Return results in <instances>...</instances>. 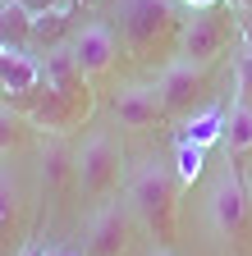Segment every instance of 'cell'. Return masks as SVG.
<instances>
[{"label": "cell", "instance_id": "15", "mask_svg": "<svg viewBox=\"0 0 252 256\" xmlns=\"http://www.w3.org/2000/svg\"><path fill=\"white\" fill-rule=\"evenodd\" d=\"M225 146L234 156H243L252 146V101H247V96H234V106L225 114Z\"/></svg>", "mask_w": 252, "mask_h": 256}, {"label": "cell", "instance_id": "22", "mask_svg": "<svg viewBox=\"0 0 252 256\" xmlns=\"http://www.w3.org/2000/svg\"><path fill=\"white\" fill-rule=\"evenodd\" d=\"M19 5H28L33 14H46V10H74V0H19Z\"/></svg>", "mask_w": 252, "mask_h": 256}, {"label": "cell", "instance_id": "27", "mask_svg": "<svg viewBox=\"0 0 252 256\" xmlns=\"http://www.w3.org/2000/svg\"><path fill=\"white\" fill-rule=\"evenodd\" d=\"M247 192H252V188H247Z\"/></svg>", "mask_w": 252, "mask_h": 256}, {"label": "cell", "instance_id": "3", "mask_svg": "<svg viewBox=\"0 0 252 256\" xmlns=\"http://www.w3.org/2000/svg\"><path fill=\"white\" fill-rule=\"evenodd\" d=\"M119 165H124V156H119V142L106 133V128H97V133H87L83 146L74 151V183L83 197H110V188L119 183Z\"/></svg>", "mask_w": 252, "mask_h": 256}, {"label": "cell", "instance_id": "20", "mask_svg": "<svg viewBox=\"0 0 252 256\" xmlns=\"http://www.w3.org/2000/svg\"><path fill=\"white\" fill-rule=\"evenodd\" d=\"M202 146H193V142H183L179 138V146H174V174H179V183H193L197 174H202Z\"/></svg>", "mask_w": 252, "mask_h": 256}, {"label": "cell", "instance_id": "6", "mask_svg": "<svg viewBox=\"0 0 252 256\" xmlns=\"http://www.w3.org/2000/svg\"><path fill=\"white\" fill-rule=\"evenodd\" d=\"M156 87H161L165 114H193V106L202 101V92H206V64L179 55V60H170L165 69H161Z\"/></svg>", "mask_w": 252, "mask_h": 256}, {"label": "cell", "instance_id": "21", "mask_svg": "<svg viewBox=\"0 0 252 256\" xmlns=\"http://www.w3.org/2000/svg\"><path fill=\"white\" fill-rule=\"evenodd\" d=\"M23 114H19V106H0V151H14L19 142H23Z\"/></svg>", "mask_w": 252, "mask_h": 256}, {"label": "cell", "instance_id": "16", "mask_svg": "<svg viewBox=\"0 0 252 256\" xmlns=\"http://www.w3.org/2000/svg\"><path fill=\"white\" fill-rule=\"evenodd\" d=\"M69 178H74V151H65L60 142L42 146V188L46 192H60Z\"/></svg>", "mask_w": 252, "mask_h": 256}, {"label": "cell", "instance_id": "12", "mask_svg": "<svg viewBox=\"0 0 252 256\" xmlns=\"http://www.w3.org/2000/svg\"><path fill=\"white\" fill-rule=\"evenodd\" d=\"M37 82H42V60L37 55H23L19 46L0 50V92L19 96V92H33Z\"/></svg>", "mask_w": 252, "mask_h": 256}, {"label": "cell", "instance_id": "8", "mask_svg": "<svg viewBox=\"0 0 252 256\" xmlns=\"http://www.w3.org/2000/svg\"><path fill=\"white\" fill-rule=\"evenodd\" d=\"M133 202H106L87 224V256H124L129 247V229H133Z\"/></svg>", "mask_w": 252, "mask_h": 256}, {"label": "cell", "instance_id": "11", "mask_svg": "<svg viewBox=\"0 0 252 256\" xmlns=\"http://www.w3.org/2000/svg\"><path fill=\"white\" fill-rule=\"evenodd\" d=\"M42 78H46L60 96H69V101H74L83 114L92 110V87H87V78H83V69L74 64V55H69V50H46Z\"/></svg>", "mask_w": 252, "mask_h": 256}, {"label": "cell", "instance_id": "13", "mask_svg": "<svg viewBox=\"0 0 252 256\" xmlns=\"http://www.w3.org/2000/svg\"><path fill=\"white\" fill-rule=\"evenodd\" d=\"M74 10H46V14H33V32H28V42L42 46V50H60V42L74 37Z\"/></svg>", "mask_w": 252, "mask_h": 256}, {"label": "cell", "instance_id": "25", "mask_svg": "<svg viewBox=\"0 0 252 256\" xmlns=\"http://www.w3.org/2000/svg\"><path fill=\"white\" fill-rule=\"evenodd\" d=\"M46 256H78V252H69V247H51Z\"/></svg>", "mask_w": 252, "mask_h": 256}, {"label": "cell", "instance_id": "14", "mask_svg": "<svg viewBox=\"0 0 252 256\" xmlns=\"http://www.w3.org/2000/svg\"><path fill=\"white\" fill-rule=\"evenodd\" d=\"M225 114L229 110H220V106H206V110H197V114H188V124H183V142H193V146H215V142H225Z\"/></svg>", "mask_w": 252, "mask_h": 256}, {"label": "cell", "instance_id": "26", "mask_svg": "<svg viewBox=\"0 0 252 256\" xmlns=\"http://www.w3.org/2000/svg\"><path fill=\"white\" fill-rule=\"evenodd\" d=\"M0 50H5V42H0Z\"/></svg>", "mask_w": 252, "mask_h": 256}, {"label": "cell", "instance_id": "18", "mask_svg": "<svg viewBox=\"0 0 252 256\" xmlns=\"http://www.w3.org/2000/svg\"><path fill=\"white\" fill-rule=\"evenodd\" d=\"M14 224H19V178L10 165H0V242L14 238Z\"/></svg>", "mask_w": 252, "mask_h": 256}, {"label": "cell", "instance_id": "10", "mask_svg": "<svg viewBox=\"0 0 252 256\" xmlns=\"http://www.w3.org/2000/svg\"><path fill=\"white\" fill-rule=\"evenodd\" d=\"M110 114H115L124 128H151L156 119L165 114L161 87H156V82H124V87L110 96Z\"/></svg>", "mask_w": 252, "mask_h": 256}, {"label": "cell", "instance_id": "24", "mask_svg": "<svg viewBox=\"0 0 252 256\" xmlns=\"http://www.w3.org/2000/svg\"><path fill=\"white\" fill-rule=\"evenodd\" d=\"M147 256H174V252H170V247H165V242H161V247H151V252H147Z\"/></svg>", "mask_w": 252, "mask_h": 256}, {"label": "cell", "instance_id": "5", "mask_svg": "<svg viewBox=\"0 0 252 256\" xmlns=\"http://www.w3.org/2000/svg\"><path fill=\"white\" fill-rule=\"evenodd\" d=\"M14 106H19V114L33 124V128H42V133H69V128L83 119V110L69 101V96H60L46 78H42L33 92H19Z\"/></svg>", "mask_w": 252, "mask_h": 256}, {"label": "cell", "instance_id": "17", "mask_svg": "<svg viewBox=\"0 0 252 256\" xmlns=\"http://www.w3.org/2000/svg\"><path fill=\"white\" fill-rule=\"evenodd\" d=\"M28 32H33V10L19 5V0H0V42L19 46L28 42Z\"/></svg>", "mask_w": 252, "mask_h": 256}, {"label": "cell", "instance_id": "9", "mask_svg": "<svg viewBox=\"0 0 252 256\" xmlns=\"http://www.w3.org/2000/svg\"><path fill=\"white\" fill-rule=\"evenodd\" d=\"M225 42H229V14H225V5L197 10L193 18H188V28H183V55L197 60V64H211L220 50H225Z\"/></svg>", "mask_w": 252, "mask_h": 256}, {"label": "cell", "instance_id": "23", "mask_svg": "<svg viewBox=\"0 0 252 256\" xmlns=\"http://www.w3.org/2000/svg\"><path fill=\"white\" fill-rule=\"evenodd\" d=\"M183 5L197 14V10H215V5H225V0H183Z\"/></svg>", "mask_w": 252, "mask_h": 256}, {"label": "cell", "instance_id": "7", "mask_svg": "<svg viewBox=\"0 0 252 256\" xmlns=\"http://www.w3.org/2000/svg\"><path fill=\"white\" fill-rule=\"evenodd\" d=\"M69 55L74 64L83 69V78H106L115 69V60H119V37L106 28V23H83L74 37H69Z\"/></svg>", "mask_w": 252, "mask_h": 256}, {"label": "cell", "instance_id": "2", "mask_svg": "<svg viewBox=\"0 0 252 256\" xmlns=\"http://www.w3.org/2000/svg\"><path fill=\"white\" fill-rule=\"evenodd\" d=\"M174 32V0H119V37L133 60H151Z\"/></svg>", "mask_w": 252, "mask_h": 256}, {"label": "cell", "instance_id": "19", "mask_svg": "<svg viewBox=\"0 0 252 256\" xmlns=\"http://www.w3.org/2000/svg\"><path fill=\"white\" fill-rule=\"evenodd\" d=\"M234 82H238V96L252 101V18L243 23V46H238V60H234Z\"/></svg>", "mask_w": 252, "mask_h": 256}, {"label": "cell", "instance_id": "1", "mask_svg": "<svg viewBox=\"0 0 252 256\" xmlns=\"http://www.w3.org/2000/svg\"><path fill=\"white\" fill-rule=\"evenodd\" d=\"M179 174L165 165V160H142L138 165V174H133V183H129V202H133V210H138V220L147 224V229L161 238V242H170L174 238V215H179Z\"/></svg>", "mask_w": 252, "mask_h": 256}, {"label": "cell", "instance_id": "4", "mask_svg": "<svg viewBox=\"0 0 252 256\" xmlns=\"http://www.w3.org/2000/svg\"><path fill=\"white\" fill-rule=\"evenodd\" d=\"M247 206H252V192L243 183L238 170H220L206 188V220L220 238H243L247 229Z\"/></svg>", "mask_w": 252, "mask_h": 256}]
</instances>
